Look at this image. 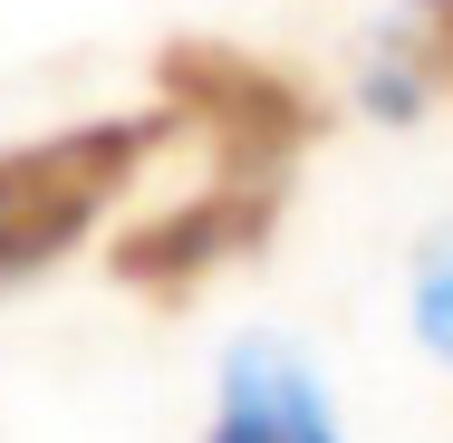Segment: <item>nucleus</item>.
I'll list each match as a JSON object with an SVG mask.
<instances>
[{
	"label": "nucleus",
	"instance_id": "1",
	"mask_svg": "<svg viewBox=\"0 0 453 443\" xmlns=\"http://www.w3.org/2000/svg\"><path fill=\"white\" fill-rule=\"evenodd\" d=\"M174 106L165 116H96L68 135H39V145H10L0 155V279H29L49 270L96 212L135 183V164L165 145Z\"/></svg>",
	"mask_w": 453,
	"mask_h": 443
},
{
	"label": "nucleus",
	"instance_id": "2",
	"mask_svg": "<svg viewBox=\"0 0 453 443\" xmlns=\"http://www.w3.org/2000/svg\"><path fill=\"white\" fill-rule=\"evenodd\" d=\"M155 88L174 96V116L212 126L222 174H242V183H280V164H289V155L309 145V126H319V106L299 96V78H280L271 58H242V49H222V39H174V49L155 58Z\"/></svg>",
	"mask_w": 453,
	"mask_h": 443
},
{
	"label": "nucleus",
	"instance_id": "3",
	"mask_svg": "<svg viewBox=\"0 0 453 443\" xmlns=\"http://www.w3.org/2000/svg\"><path fill=\"white\" fill-rule=\"evenodd\" d=\"M280 222V183H242L222 174L212 193H193V202H174V212H155V222H135L116 251H106V270L126 279V289H193L203 270L242 261V251H261Z\"/></svg>",
	"mask_w": 453,
	"mask_h": 443
},
{
	"label": "nucleus",
	"instance_id": "4",
	"mask_svg": "<svg viewBox=\"0 0 453 443\" xmlns=\"http://www.w3.org/2000/svg\"><path fill=\"white\" fill-rule=\"evenodd\" d=\"M212 443H338V424H328V405H319V386H309L299 356L242 348L232 376H222V424H212Z\"/></svg>",
	"mask_w": 453,
	"mask_h": 443
},
{
	"label": "nucleus",
	"instance_id": "5",
	"mask_svg": "<svg viewBox=\"0 0 453 443\" xmlns=\"http://www.w3.org/2000/svg\"><path fill=\"white\" fill-rule=\"evenodd\" d=\"M405 49H415V68L434 88H453V0H415L405 10Z\"/></svg>",
	"mask_w": 453,
	"mask_h": 443
},
{
	"label": "nucleus",
	"instance_id": "6",
	"mask_svg": "<svg viewBox=\"0 0 453 443\" xmlns=\"http://www.w3.org/2000/svg\"><path fill=\"white\" fill-rule=\"evenodd\" d=\"M415 328H425L434 356H453V251H434L425 279H415Z\"/></svg>",
	"mask_w": 453,
	"mask_h": 443
}]
</instances>
